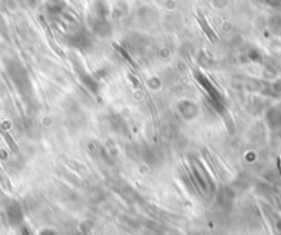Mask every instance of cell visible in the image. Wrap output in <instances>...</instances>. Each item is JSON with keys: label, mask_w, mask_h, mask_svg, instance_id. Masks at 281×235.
Listing matches in <instances>:
<instances>
[{"label": "cell", "mask_w": 281, "mask_h": 235, "mask_svg": "<svg viewBox=\"0 0 281 235\" xmlns=\"http://www.w3.org/2000/svg\"><path fill=\"white\" fill-rule=\"evenodd\" d=\"M277 164H278V171H280V175H281V160L280 159L277 160Z\"/></svg>", "instance_id": "cell-1"}]
</instances>
